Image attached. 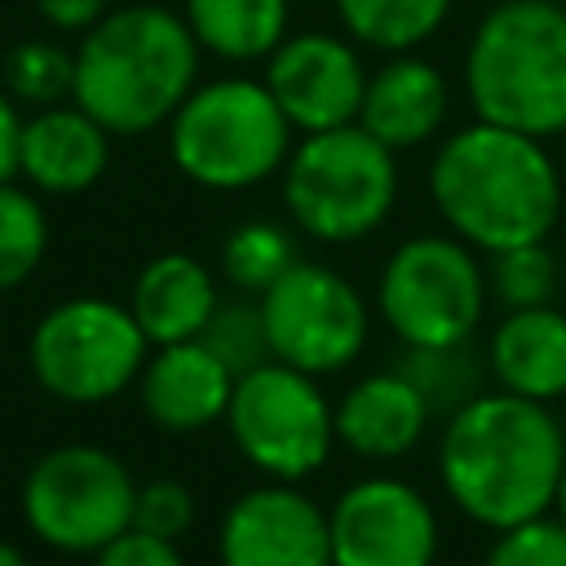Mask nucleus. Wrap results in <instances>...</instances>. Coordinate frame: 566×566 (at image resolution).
<instances>
[{
  "instance_id": "nucleus-1",
  "label": "nucleus",
  "mask_w": 566,
  "mask_h": 566,
  "mask_svg": "<svg viewBox=\"0 0 566 566\" xmlns=\"http://www.w3.org/2000/svg\"><path fill=\"white\" fill-rule=\"evenodd\" d=\"M566 433L548 402L509 389H482L447 416L438 442V478L451 504L478 526L509 531L544 517L557 500Z\"/></svg>"
},
{
  "instance_id": "nucleus-2",
  "label": "nucleus",
  "mask_w": 566,
  "mask_h": 566,
  "mask_svg": "<svg viewBox=\"0 0 566 566\" xmlns=\"http://www.w3.org/2000/svg\"><path fill=\"white\" fill-rule=\"evenodd\" d=\"M429 195L451 234L486 256L548 239L562 212V177L544 137L486 119L438 146L429 164Z\"/></svg>"
},
{
  "instance_id": "nucleus-3",
  "label": "nucleus",
  "mask_w": 566,
  "mask_h": 566,
  "mask_svg": "<svg viewBox=\"0 0 566 566\" xmlns=\"http://www.w3.org/2000/svg\"><path fill=\"white\" fill-rule=\"evenodd\" d=\"M199 40L164 4H124L93 22L75 49L71 102L102 128L142 137L172 119L199 80Z\"/></svg>"
},
{
  "instance_id": "nucleus-4",
  "label": "nucleus",
  "mask_w": 566,
  "mask_h": 566,
  "mask_svg": "<svg viewBox=\"0 0 566 566\" xmlns=\"http://www.w3.org/2000/svg\"><path fill=\"white\" fill-rule=\"evenodd\" d=\"M464 88L486 124L531 137L566 133V9L500 0L469 40Z\"/></svg>"
},
{
  "instance_id": "nucleus-5",
  "label": "nucleus",
  "mask_w": 566,
  "mask_h": 566,
  "mask_svg": "<svg viewBox=\"0 0 566 566\" xmlns=\"http://www.w3.org/2000/svg\"><path fill=\"white\" fill-rule=\"evenodd\" d=\"M292 124L265 80L195 84L168 119V155L203 190H252L292 155Z\"/></svg>"
},
{
  "instance_id": "nucleus-6",
  "label": "nucleus",
  "mask_w": 566,
  "mask_h": 566,
  "mask_svg": "<svg viewBox=\"0 0 566 566\" xmlns=\"http://www.w3.org/2000/svg\"><path fill=\"white\" fill-rule=\"evenodd\" d=\"M398 199L394 150L363 124L301 133L283 164V203L301 234L318 243L367 239Z\"/></svg>"
},
{
  "instance_id": "nucleus-7",
  "label": "nucleus",
  "mask_w": 566,
  "mask_h": 566,
  "mask_svg": "<svg viewBox=\"0 0 566 566\" xmlns=\"http://www.w3.org/2000/svg\"><path fill=\"white\" fill-rule=\"evenodd\" d=\"M150 340L128 305L106 296H71L31 327V376L44 394L71 407L119 398L146 367Z\"/></svg>"
},
{
  "instance_id": "nucleus-8",
  "label": "nucleus",
  "mask_w": 566,
  "mask_h": 566,
  "mask_svg": "<svg viewBox=\"0 0 566 566\" xmlns=\"http://www.w3.org/2000/svg\"><path fill=\"white\" fill-rule=\"evenodd\" d=\"M239 455L270 482H301L318 473L336 447V411L318 380L279 358L234 380L226 407Z\"/></svg>"
},
{
  "instance_id": "nucleus-9",
  "label": "nucleus",
  "mask_w": 566,
  "mask_h": 566,
  "mask_svg": "<svg viewBox=\"0 0 566 566\" xmlns=\"http://www.w3.org/2000/svg\"><path fill=\"white\" fill-rule=\"evenodd\" d=\"M137 482L124 460L93 442L44 451L22 478V517L57 553H97L133 526Z\"/></svg>"
},
{
  "instance_id": "nucleus-10",
  "label": "nucleus",
  "mask_w": 566,
  "mask_h": 566,
  "mask_svg": "<svg viewBox=\"0 0 566 566\" xmlns=\"http://www.w3.org/2000/svg\"><path fill=\"white\" fill-rule=\"evenodd\" d=\"M376 305L402 345L469 340L486 310V274L455 234H416L380 270Z\"/></svg>"
},
{
  "instance_id": "nucleus-11",
  "label": "nucleus",
  "mask_w": 566,
  "mask_h": 566,
  "mask_svg": "<svg viewBox=\"0 0 566 566\" xmlns=\"http://www.w3.org/2000/svg\"><path fill=\"white\" fill-rule=\"evenodd\" d=\"M270 354L310 376L349 367L367 345V301L363 292L318 261H296L279 283L261 292Z\"/></svg>"
},
{
  "instance_id": "nucleus-12",
  "label": "nucleus",
  "mask_w": 566,
  "mask_h": 566,
  "mask_svg": "<svg viewBox=\"0 0 566 566\" xmlns=\"http://www.w3.org/2000/svg\"><path fill=\"white\" fill-rule=\"evenodd\" d=\"M332 566H433L438 513L402 478L376 473L345 486L327 513Z\"/></svg>"
},
{
  "instance_id": "nucleus-13",
  "label": "nucleus",
  "mask_w": 566,
  "mask_h": 566,
  "mask_svg": "<svg viewBox=\"0 0 566 566\" xmlns=\"http://www.w3.org/2000/svg\"><path fill=\"white\" fill-rule=\"evenodd\" d=\"M265 88L274 93L296 133H323L358 124L367 66L349 40L327 31H301L265 57Z\"/></svg>"
},
{
  "instance_id": "nucleus-14",
  "label": "nucleus",
  "mask_w": 566,
  "mask_h": 566,
  "mask_svg": "<svg viewBox=\"0 0 566 566\" xmlns=\"http://www.w3.org/2000/svg\"><path fill=\"white\" fill-rule=\"evenodd\" d=\"M217 557L221 566H332V526L296 482H265L226 509Z\"/></svg>"
},
{
  "instance_id": "nucleus-15",
  "label": "nucleus",
  "mask_w": 566,
  "mask_h": 566,
  "mask_svg": "<svg viewBox=\"0 0 566 566\" xmlns=\"http://www.w3.org/2000/svg\"><path fill=\"white\" fill-rule=\"evenodd\" d=\"M230 394H234V376L203 340L155 345V354L137 376L142 411L164 433H199L226 420Z\"/></svg>"
},
{
  "instance_id": "nucleus-16",
  "label": "nucleus",
  "mask_w": 566,
  "mask_h": 566,
  "mask_svg": "<svg viewBox=\"0 0 566 566\" xmlns=\"http://www.w3.org/2000/svg\"><path fill=\"white\" fill-rule=\"evenodd\" d=\"M111 164V128H102L84 106L57 102L22 119L18 177L40 195H80L102 181Z\"/></svg>"
},
{
  "instance_id": "nucleus-17",
  "label": "nucleus",
  "mask_w": 566,
  "mask_h": 566,
  "mask_svg": "<svg viewBox=\"0 0 566 566\" xmlns=\"http://www.w3.org/2000/svg\"><path fill=\"white\" fill-rule=\"evenodd\" d=\"M429 420L433 411L424 394L398 367H389L345 389L336 402V442L363 460H398L424 438Z\"/></svg>"
},
{
  "instance_id": "nucleus-18",
  "label": "nucleus",
  "mask_w": 566,
  "mask_h": 566,
  "mask_svg": "<svg viewBox=\"0 0 566 566\" xmlns=\"http://www.w3.org/2000/svg\"><path fill=\"white\" fill-rule=\"evenodd\" d=\"M447 106H451L447 75L424 57L394 53L385 66L367 75L358 124L371 137H380L389 150H411L442 128Z\"/></svg>"
},
{
  "instance_id": "nucleus-19",
  "label": "nucleus",
  "mask_w": 566,
  "mask_h": 566,
  "mask_svg": "<svg viewBox=\"0 0 566 566\" xmlns=\"http://www.w3.org/2000/svg\"><path fill=\"white\" fill-rule=\"evenodd\" d=\"M491 380L517 398H566V314L553 305L504 310L486 340Z\"/></svg>"
},
{
  "instance_id": "nucleus-20",
  "label": "nucleus",
  "mask_w": 566,
  "mask_h": 566,
  "mask_svg": "<svg viewBox=\"0 0 566 566\" xmlns=\"http://www.w3.org/2000/svg\"><path fill=\"white\" fill-rule=\"evenodd\" d=\"M217 305H221L217 279L190 252L150 256L142 265V274L133 279V296H128V310L142 323L150 345L199 340V332L208 327Z\"/></svg>"
},
{
  "instance_id": "nucleus-21",
  "label": "nucleus",
  "mask_w": 566,
  "mask_h": 566,
  "mask_svg": "<svg viewBox=\"0 0 566 566\" xmlns=\"http://www.w3.org/2000/svg\"><path fill=\"white\" fill-rule=\"evenodd\" d=\"M181 18L221 62H261L287 40V0H186Z\"/></svg>"
},
{
  "instance_id": "nucleus-22",
  "label": "nucleus",
  "mask_w": 566,
  "mask_h": 566,
  "mask_svg": "<svg viewBox=\"0 0 566 566\" xmlns=\"http://www.w3.org/2000/svg\"><path fill=\"white\" fill-rule=\"evenodd\" d=\"M340 27L354 44L376 53H411L451 13V0H336Z\"/></svg>"
},
{
  "instance_id": "nucleus-23",
  "label": "nucleus",
  "mask_w": 566,
  "mask_h": 566,
  "mask_svg": "<svg viewBox=\"0 0 566 566\" xmlns=\"http://www.w3.org/2000/svg\"><path fill=\"white\" fill-rule=\"evenodd\" d=\"M398 371L424 394L433 416H451L482 394V380L491 367L486 358L473 354L469 340H455V345H402Z\"/></svg>"
},
{
  "instance_id": "nucleus-24",
  "label": "nucleus",
  "mask_w": 566,
  "mask_h": 566,
  "mask_svg": "<svg viewBox=\"0 0 566 566\" xmlns=\"http://www.w3.org/2000/svg\"><path fill=\"white\" fill-rule=\"evenodd\" d=\"M49 252V217L31 186L0 181V292L22 287Z\"/></svg>"
},
{
  "instance_id": "nucleus-25",
  "label": "nucleus",
  "mask_w": 566,
  "mask_h": 566,
  "mask_svg": "<svg viewBox=\"0 0 566 566\" xmlns=\"http://www.w3.org/2000/svg\"><path fill=\"white\" fill-rule=\"evenodd\" d=\"M296 239L279 226V221H243L226 234L221 243V270L226 279L248 292L261 296L270 283H279L292 265H296Z\"/></svg>"
},
{
  "instance_id": "nucleus-26",
  "label": "nucleus",
  "mask_w": 566,
  "mask_h": 566,
  "mask_svg": "<svg viewBox=\"0 0 566 566\" xmlns=\"http://www.w3.org/2000/svg\"><path fill=\"white\" fill-rule=\"evenodd\" d=\"M0 88L13 102L27 106H57L71 102L75 88V49H62L57 40H22L4 53Z\"/></svg>"
},
{
  "instance_id": "nucleus-27",
  "label": "nucleus",
  "mask_w": 566,
  "mask_h": 566,
  "mask_svg": "<svg viewBox=\"0 0 566 566\" xmlns=\"http://www.w3.org/2000/svg\"><path fill=\"white\" fill-rule=\"evenodd\" d=\"M486 292H491L504 310L553 305V292H557V256L548 252V239L491 252Z\"/></svg>"
},
{
  "instance_id": "nucleus-28",
  "label": "nucleus",
  "mask_w": 566,
  "mask_h": 566,
  "mask_svg": "<svg viewBox=\"0 0 566 566\" xmlns=\"http://www.w3.org/2000/svg\"><path fill=\"white\" fill-rule=\"evenodd\" d=\"M199 340L230 367V376H248L252 367L270 363V336H265V314H261V296L252 301L248 292L239 301H221L208 318V327L199 332Z\"/></svg>"
},
{
  "instance_id": "nucleus-29",
  "label": "nucleus",
  "mask_w": 566,
  "mask_h": 566,
  "mask_svg": "<svg viewBox=\"0 0 566 566\" xmlns=\"http://www.w3.org/2000/svg\"><path fill=\"white\" fill-rule=\"evenodd\" d=\"M486 566H566V522L544 513L500 531Z\"/></svg>"
},
{
  "instance_id": "nucleus-30",
  "label": "nucleus",
  "mask_w": 566,
  "mask_h": 566,
  "mask_svg": "<svg viewBox=\"0 0 566 566\" xmlns=\"http://www.w3.org/2000/svg\"><path fill=\"white\" fill-rule=\"evenodd\" d=\"M195 522V495L186 482L177 478H150L137 486L133 495V526L164 535V539H181Z\"/></svg>"
},
{
  "instance_id": "nucleus-31",
  "label": "nucleus",
  "mask_w": 566,
  "mask_h": 566,
  "mask_svg": "<svg viewBox=\"0 0 566 566\" xmlns=\"http://www.w3.org/2000/svg\"><path fill=\"white\" fill-rule=\"evenodd\" d=\"M93 566H186L177 553V539L150 535V531H119L111 544H102L93 553Z\"/></svg>"
},
{
  "instance_id": "nucleus-32",
  "label": "nucleus",
  "mask_w": 566,
  "mask_h": 566,
  "mask_svg": "<svg viewBox=\"0 0 566 566\" xmlns=\"http://www.w3.org/2000/svg\"><path fill=\"white\" fill-rule=\"evenodd\" d=\"M35 13L53 27V31H88L93 22H102L111 13V0H35Z\"/></svg>"
},
{
  "instance_id": "nucleus-33",
  "label": "nucleus",
  "mask_w": 566,
  "mask_h": 566,
  "mask_svg": "<svg viewBox=\"0 0 566 566\" xmlns=\"http://www.w3.org/2000/svg\"><path fill=\"white\" fill-rule=\"evenodd\" d=\"M18 137H22L18 102L0 88V181H13L18 177Z\"/></svg>"
},
{
  "instance_id": "nucleus-34",
  "label": "nucleus",
  "mask_w": 566,
  "mask_h": 566,
  "mask_svg": "<svg viewBox=\"0 0 566 566\" xmlns=\"http://www.w3.org/2000/svg\"><path fill=\"white\" fill-rule=\"evenodd\" d=\"M0 566H27V557L18 553V544H9V539H0Z\"/></svg>"
},
{
  "instance_id": "nucleus-35",
  "label": "nucleus",
  "mask_w": 566,
  "mask_h": 566,
  "mask_svg": "<svg viewBox=\"0 0 566 566\" xmlns=\"http://www.w3.org/2000/svg\"><path fill=\"white\" fill-rule=\"evenodd\" d=\"M553 509H557V517L566 522V464H562V478H557V500H553Z\"/></svg>"
}]
</instances>
